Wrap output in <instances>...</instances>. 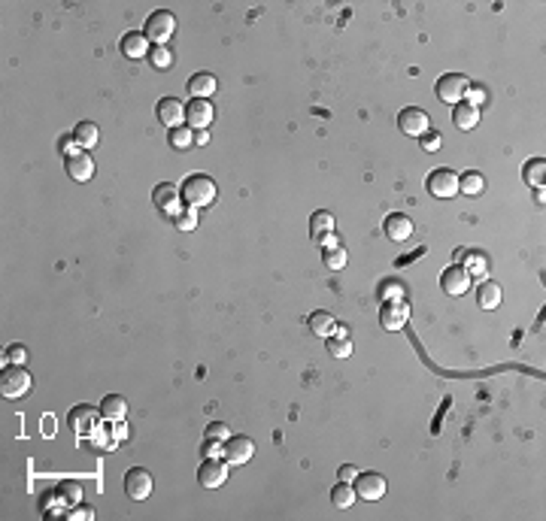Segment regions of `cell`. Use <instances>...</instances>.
I'll use <instances>...</instances> for the list:
<instances>
[{
    "mask_svg": "<svg viewBox=\"0 0 546 521\" xmlns=\"http://www.w3.org/2000/svg\"><path fill=\"white\" fill-rule=\"evenodd\" d=\"M198 479H201L203 488H222L225 479H228V460L225 458H206L198 470Z\"/></svg>",
    "mask_w": 546,
    "mask_h": 521,
    "instance_id": "obj_12",
    "label": "cell"
},
{
    "mask_svg": "<svg viewBox=\"0 0 546 521\" xmlns=\"http://www.w3.org/2000/svg\"><path fill=\"white\" fill-rule=\"evenodd\" d=\"M58 491H61V497H64L67 509H70V506H79V503H82V485H79V482H73V479H64V482L58 485Z\"/></svg>",
    "mask_w": 546,
    "mask_h": 521,
    "instance_id": "obj_33",
    "label": "cell"
},
{
    "mask_svg": "<svg viewBox=\"0 0 546 521\" xmlns=\"http://www.w3.org/2000/svg\"><path fill=\"white\" fill-rule=\"evenodd\" d=\"M425 185H428V191L437 200H449V197H455L458 194V173L455 170H449V167H437Z\"/></svg>",
    "mask_w": 546,
    "mask_h": 521,
    "instance_id": "obj_6",
    "label": "cell"
},
{
    "mask_svg": "<svg viewBox=\"0 0 546 521\" xmlns=\"http://www.w3.org/2000/svg\"><path fill=\"white\" fill-rule=\"evenodd\" d=\"M328 234H334V215L328 212V210L313 212V215H310V237H313V242L319 246V242H322Z\"/></svg>",
    "mask_w": 546,
    "mask_h": 521,
    "instance_id": "obj_21",
    "label": "cell"
},
{
    "mask_svg": "<svg viewBox=\"0 0 546 521\" xmlns=\"http://www.w3.org/2000/svg\"><path fill=\"white\" fill-rule=\"evenodd\" d=\"M465 100H467L470 106H477V109H480V103L485 100V88H482V85H470L467 94H465Z\"/></svg>",
    "mask_w": 546,
    "mask_h": 521,
    "instance_id": "obj_43",
    "label": "cell"
},
{
    "mask_svg": "<svg viewBox=\"0 0 546 521\" xmlns=\"http://www.w3.org/2000/svg\"><path fill=\"white\" fill-rule=\"evenodd\" d=\"M73 140L79 143L82 152H89V149H94V145L101 143V128H97L94 121H79V125L73 128Z\"/></svg>",
    "mask_w": 546,
    "mask_h": 521,
    "instance_id": "obj_24",
    "label": "cell"
},
{
    "mask_svg": "<svg viewBox=\"0 0 546 521\" xmlns=\"http://www.w3.org/2000/svg\"><path fill=\"white\" fill-rule=\"evenodd\" d=\"M101 416L103 421H125L128 416V400L121 397V394H106L101 400Z\"/></svg>",
    "mask_w": 546,
    "mask_h": 521,
    "instance_id": "obj_22",
    "label": "cell"
},
{
    "mask_svg": "<svg viewBox=\"0 0 546 521\" xmlns=\"http://www.w3.org/2000/svg\"><path fill=\"white\" fill-rule=\"evenodd\" d=\"M170 145H173L176 152H186L188 145H194V130L188 125L173 128V130H170Z\"/></svg>",
    "mask_w": 546,
    "mask_h": 521,
    "instance_id": "obj_32",
    "label": "cell"
},
{
    "mask_svg": "<svg viewBox=\"0 0 546 521\" xmlns=\"http://www.w3.org/2000/svg\"><path fill=\"white\" fill-rule=\"evenodd\" d=\"M218 88V82L213 73H194V76L188 79V94L191 97H198V100H210V94Z\"/></svg>",
    "mask_w": 546,
    "mask_h": 521,
    "instance_id": "obj_23",
    "label": "cell"
},
{
    "mask_svg": "<svg viewBox=\"0 0 546 521\" xmlns=\"http://www.w3.org/2000/svg\"><path fill=\"white\" fill-rule=\"evenodd\" d=\"M440 285H443V291L449 297H461V294H467V288H470V273L461 264H453V267H446L443 270Z\"/></svg>",
    "mask_w": 546,
    "mask_h": 521,
    "instance_id": "obj_14",
    "label": "cell"
},
{
    "mask_svg": "<svg viewBox=\"0 0 546 521\" xmlns=\"http://www.w3.org/2000/svg\"><path fill=\"white\" fill-rule=\"evenodd\" d=\"M152 203H155L164 215H170V218L182 212V194L176 191V185H170V182H161V185L152 191Z\"/></svg>",
    "mask_w": 546,
    "mask_h": 521,
    "instance_id": "obj_13",
    "label": "cell"
},
{
    "mask_svg": "<svg viewBox=\"0 0 546 521\" xmlns=\"http://www.w3.org/2000/svg\"><path fill=\"white\" fill-rule=\"evenodd\" d=\"M97 421H101V409H94V406H89V403L73 406L70 416H67V424H70V430L76 433V440L91 436V433L97 430Z\"/></svg>",
    "mask_w": 546,
    "mask_h": 521,
    "instance_id": "obj_4",
    "label": "cell"
},
{
    "mask_svg": "<svg viewBox=\"0 0 546 521\" xmlns=\"http://www.w3.org/2000/svg\"><path fill=\"white\" fill-rule=\"evenodd\" d=\"M337 479H340V482H355V479H358V470L352 467V464H343V467L337 470Z\"/></svg>",
    "mask_w": 546,
    "mask_h": 521,
    "instance_id": "obj_46",
    "label": "cell"
},
{
    "mask_svg": "<svg viewBox=\"0 0 546 521\" xmlns=\"http://www.w3.org/2000/svg\"><path fill=\"white\" fill-rule=\"evenodd\" d=\"M465 270L470 273V279H485V276H489V261H485L482 252H467Z\"/></svg>",
    "mask_w": 546,
    "mask_h": 521,
    "instance_id": "obj_31",
    "label": "cell"
},
{
    "mask_svg": "<svg viewBox=\"0 0 546 521\" xmlns=\"http://www.w3.org/2000/svg\"><path fill=\"white\" fill-rule=\"evenodd\" d=\"M89 440H91L94 448H103V452H109V448L118 445V440L113 436V428H101V424H97V430L89 436Z\"/></svg>",
    "mask_w": 546,
    "mask_h": 521,
    "instance_id": "obj_35",
    "label": "cell"
},
{
    "mask_svg": "<svg viewBox=\"0 0 546 521\" xmlns=\"http://www.w3.org/2000/svg\"><path fill=\"white\" fill-rule=\"evenodd\" d=\"M149 61H152L155 70H170V64H173V52H170V46H152Z\"/></svg>",
    "mask_w": 546,
    "mask_h": 521,
    "instance_id": "obj_36",
    "label": "cell"
},
{
    "mask_svg": "<svg viewBox=\"0 0 546 521\" xmlns=\"http://www.w3.org/2000/svg\"><path fill=\"white\" fill-rule=\"evenodd\" d=\"M307 327H310V334H315V336H331V334H334V327H337V321H334V315H331V312L315 309V312H310Z\"/></svg>",
    "mask_w": 546,
    "mask_h": 521,
    "instance_id": "obj_27",
    "label": "cell"
},
{
    "mask_svg": "<svg viewBox=\"0 0 546 521\" xmlns=\"http://www.w3.org/2000/svg\"><path fill=\"white\" fill-rule=\"evenodd\" d=\"M325 261H328V267H331V270H340V267H346L349 254H346V249L331 246V249H325Z\"/></svg>",
    "mask_w": 546,
    "mask_h": 521,
    "instance_id": "obj_38",
    "label": "cell"
},
{
    "mask_svg": "<svg viewBox=\"0 0 546 521\" xmlns=\"http://www.w3.org/2000/svg\"><path fill=\"white\" fill-rule=\"evenodd\" d=\"M58 152L64 155V158H73V155L82 152V149H79V143L73 140V133H67V137H61V140H58Z\"/></svg>",
    "mask_w": 546,
    "mask_h": 521,
    "instance_id": "obj_39",
    "label": "cell"
},
{
    "mask_svg": "<svg viewBox=\"0 0 546 521\" xmlns=\"http://www.w3.org/2000/svg\"><path fill=\"white\" fill-rule=\"evenodd\" d=\"M482 188H485V176L477 173V170H467L465 176H458V194L477 197V194H482Z\"/></svg>",
    "mask_w": 546,
    "mask_h": 521,
    "instance_id": "obj_28",
    "label": "cell"
},
{
    "mask_svg": "<svg viewBox=\"0 0 546 521\" xmlns=\"http://www.w3.org/2000/svg\"><path fill=\"white\" fill-rule=\"evenodd\" d=\"M222 455H225L228 464H234V467L249 464V458L255 455V443L249 436H228L225 445H222Z\"/></svg>",
    "mask_w": 546,
    "mask_h": 521,
    "instance_id": "obj_11",
    "label": "cell"
},
{
    "mask_svg": "<svg viewBox=\"0 0 546 521\" xmlns=\"http://www.w3.org/2000/svg\"><path fill=\"white\" fill-rule=\"evenodd\" d=\"M158 121L167 125L170 130L182 128L186 125V106H182L176 97H161V100H158Z\"/></svg>",
    "mask_w": 546,
    "mask_h": 521,
    "instance_id": "obj_15",
    "label": "cell"
},
{
    "mask_svg": "<svg viewBox=\"0 0 546 521\" xmlns=\"http://www.w3.org/2000/svg\"><path fill=\"white\" fill-rule=\"evenodd\" d=\"M128 430H131V428H128L125 421H113V436H116L118 443H121V440H125V436H128Z\"/></svg>",
    "mask_w": 546,
    "mask_h": 521,
    "instance_id": "obj_47",
    "label": "cell"
},
{
    "mask_svg": "<svg viewBox=\"0 0 546 521\" xmlns=\"http://www.w3.org/2000/svg\"><path fill=\"white\" fill-rule=\"evenodd\" d=\"M453 125L458 130H473L480 125V109L477 106H470L467 100H461L455 103V113H453Z\"/></svg>",
    "mask_w": 546,
    "mask_h": 521,
    "instance_id": "obj_25",
    "label": "cell"
},
{
    "mask_svg": "<svg viewBox=\"0 0 546 521\" xmlns=\"http://www.w3.org/2000/svg\"><path fill=\"white\" fill-rule=\"evenodd\" d=\"M170 222L176 225V230H194V227H198V210H191V206H188V210H182L179 215L170 218Z\"/></svg>",
    "mask_w": 546,
    "mask_h": 521,
    "instance_id": "obj_37",
    "label": "cell"
},
{
    "mask_svg": "<svg viewBox=\"0 0 546 521\" xmlns=\"http://www.w3.org/2000/svg\"><path fill=\"white\" fill-rule=\"evenodd\" d=\"M34 388V376L19 367V363H9V367H4V373H0V391H4L6 400H19L24 397Z\"/></svg>",
    "mask_w": 546,
    "mask_h": 521,
    "instance_id": "obj_2",
    "label": "cell"
},
{
    "mask_svg": "<svg viewBox=\"0 0 546 521\" xmlns=\"http://www.w3.org/2000/svg\"><path fill=\"white\" fill-rule=\"evenodd\" d=\"M355 497H361V500H383L385 497V476L383 473H358V479H355Z\"/></svg>",
    "mask_w": 546,
    "mask_h": 521,
    "instance_id": "obj_9",
    "label": "cell"
},
{
    "mask_svg": "<svg viewBox=\"0 0 546 521\" xmlns=\"http://www.w3.org/2000/svg\"><path fill=\"white\" fill-rule=\"evenodd\" d=\"M407 319H410V309H407V303H404V300L383 303V309H380V324L385 327V331H400V327L407 324Z\"/></svg>",
    "mask_w": 546,
    "mask_h": 521,
    "instance_id": "obj_16",
    "label": "cell"
},
{
    "mask_svg": "<svg viewBox=\"0 0 546 521\" xmlns=\"http://www.w3.org/2000/svg\"><path fill=\"white\" fill-rule=\"evenodd\" d=\"M422 149L425 152H437V149H440V145H443V137H440V133H437V130H428V133H422Z\"/></svg>",
    "mask_w": 546,
    "mask_h": 521,
    "instance_id": "obj_40",
    "label": "cell"
},
{
    "mask_svg": "<svg viewBox=\"0 0 546 521\" xmlns=\"http://www.w3.org/2000/svg\"><path fill=\"white\" fill-rule=\"evenodd\" d=\"M383 230H385V237H388V239L404 242V239H410V237H413V218H410V215H404V212H392V215L385 218Z\"/></svg>",
    "mask_w": 546,
    "mask_h": 521,
    "instance_id": "obj_18",
    "label": "cell"
},
{
    "mask_svg": "<svg viewBox=\"0 0 546 521\" xmlns=\"http://www.w3.org/2000/svg\"><path fill=\"white\" fill-rule=\"evenodd\" d=\"M143 33L149 36V43L167 46L170 40H173V33H176V16H173V12H167V9L152 12V16L146 19V31Z\"/></svg>",
    "mask_w": 546,
    "mask_h": 521,
    "instance_id": "obj_3",
    "label": "cell"
},
{
    "mask_svg": "<svg viewBox=\"0 0 546 521\" xmlns=\"http://www.w3.org/2000/svg\"><path fill=\"white\" fill-rule=\"evenodd\" d=\"M222 440H210V436H206V443H203V455L206 458H218V455H222Z\"/></svg>",
    "mask_w": 546,
    "mask_h": 521,
    "instance_id": "obj_45",
    "label": "cell"
},
{
    "mask_svg": "<svg viewBox=\"0 0 546 521\" xmlns=\"http://www.w3.org/2000/svg\"><path fill=\"white\" fill-rule=\"evenodd\" d=\"M194 143H198V145H206V143H210V133H206V130H198V133H194Z\"/></svg>",
    "mask_w": 546,
    "mask_h": 521,
    "instance_id": "obj_48",
    "label": "cell"
},
{
    "mask_svg": "<svg viewBox=\"0 0 546 521\" xmlns=\"http://www.w3.org/2000/svg\"><path fill=\"white\" fill-rule=\"evenodd\" d=\"M331 503L337 509H349L352 503H355V488H352V482H340L331 488Z\"/></svg>",
    "mask_w": 546,
    "mask_h": 521,
    "instance_id": "obj_30",
    "label": "cell"
},
{
    "mask_svg": "<svg viewBox=\"0 0 546 521\" xmlns=\"http://www.w3.org/2000/svg\"><path fill=\"white\" fill-rule=\"evenodd\" d=\"M477 303L480 309H497L501 306V285L495 279H482V285L477 288Z\"/></svg>",
    "mask_w": 546,
    "mask_h": 521,
    "instance_id": "obj_26",
    "label": "cell"
},
{
    "mask_svg": "<svg viewBox=\"0 0 546 521\" xmlns=\"http://www.w3.org/2000/svg\"><path fill=\"white\" fill-rule=\"evenodd\" d=\"M152 488H155V479L149 470L143 467H133L125 473V491L131 500H146V497H152Z\"/></svg>",
    "mask_w": 546,
    "mask_h": 521,
    "instance_id": "obj_7",
    "label": "cell"
},
{
    "mask_svg": "<svg viewBox=\"0 0 546 521\" xmlns=\"http://www.w3.org/2000/svg\"><path fill=\"white\" fill-rule=\"evenodd\" d=\"M206 436H210V440H228V436H231V428H228V424H222V421H213L210 424V428H206Z\"/></svg>",
    "mask_w": 546,
    "mask_h": 521,
    "instance_id": "obj_41",
    "label": "cell"
},
{
    "mask_svg": "<svg viewBox=\"0 0 546 521\" xmlns=\"http://www.w3.org/2000/svg\"><path fill=\"white\" fill-rule=\"evenodd\" d=\"M543 173H546V161H543V158H531V161L522 167V179H525L531 188L543 185Z\"/></svg>",
    "mask_w": 546,
    "mask_h": 521,
    "instance_id": "obj_29",
    "label": "cell"
},
{
    "mask_svg": "<svg viewBox=\"0 0 546 521\" xmlns=\"http://www.w3.org/2000/svg\"><path fill=\"white\" fill-rule=\"evenodd\" d=\"M64 518H82V521H91V518H94V512H91L89 506H70Z\"/></svg>",
    "mask_w": 546,
    "mask_h": 521,
    "instance_id": "obj_44",
    "label": "cell"
},
{
    "mask_svg": "<svg viewBox=\"0 0 546 521\" xmlns=\"http://www.w3.org/2000/svg\"><path fill=\"white\" fill-rule=\"evenodd\" d=\"M380 300L383 303H392V300H404V285L398 282V279H385V282H380Z\"/></svg>",
    "mask_w": 546,
    "mask_h": 521,
    "instance_id": "obj_34",
    "label": "cell"
},
{
    "mask_svg": "<svg viewBox=\"0 0 546 521\" xmlns=\"http://www.w3.org/2000/svg\"><path fill=\"white\" fill-rule=\"evenodd\" d=\"M467 88H470V82H467V76H461V73H446V76H440L437 79V97H440V103H461L465 100V94H467Z\"/></svg>",
    "mask_w": 546,
    "mask_h": 521,
    "instance_id": "obj_5",
    "label": "cell"
},
{
    "mask_svg": "<svg viewBox=\"0 0 546 521\" xmlns=\"http://www.w3.org/2000/svg\"><path fill=\"white\" fill-rule=\"evenodd\" d=\"M149 36H146L143 31H131L121 36V55L131 58V61H140V58H149Z\"/></svg>",
    "mask_w": 546,
    "mask_h": 521,
    "instance_id": "obj_17",
    "label": "cell"
},
{
    "mask_svg": "<svg viewBox=\"0 0 546 521\" xmlns=\"http://www.w3.org/2000/svg\"><path fill=\"white\" fill-rule=\"evenodd\" d=\"M325 349L331 358H349L352 355V339L346 327H334L331 336H325Z\"/></svg>",
    "mask_w": 546,
    "mask_h": 521,
    "instance_id": "obj_20",
    "label": "cell"
},
{
    "mask_svg": "<svg viewBox=\"0 0 546 521\" xmlns=\"http://www.w3.org/2000/svg\"><path fill=\"white\" fill-rule=\"evenodd\" d=\"M182 200H186L191 210H203V206H210L216 200V182L203 173H191L186 182H182Z\"/></svg>",
    "mask_w": 546,
    "mask_h": 521,
    "instance_id": "obj_1",
    "label": "cell"
},
{
    "mask_svg": "<svg viewBox=\"0 0 546 521\" xmlns=\"http://www.w3.org/2000/svg\"><path fill=\"white\" fill-rule=\"evenodd\" d=\"M28 358H31V355H28V349H24V346H9V349H6V361H9V363H19V367H21V363L28 361Z\"/></svg>",
    "mask_w": 546,
    "mask_h": 521,
    "instance_id": "obj_42",
    "label": "cell"
},
{
    "mask_svg": "<svg viewBox=\"0 0 546 521\" xmlns=\"http://www.w3.org/2000/svg\"><path fill=\"white\" fill-rule=\"evenodd\" d=\"M67 176L73 182H89L94 176V161H91V155L89 152H76L73 158H67Z\"/></svg>",
    "mask_w": 546,
    "mask_h": 521,
    "instance_id": "obj_19",
    "label": "cell"
},
{
    "mask_svg": "<svg viewBox=\"0 0 546 521\" xmlns=\"http://www.w3.org/2000/svg\"><path fill=\"white\" fill-rule=\"evenodd\" d=\"M213 118H216V109L210 100H198V97H191L188 106H186V125L191 130H206L213 125Z\"/></svg>",
    "mask_w": 546,
    "mask_h": 521,
    "instance_id": "obj_10",
    "label": "cell"
},
{
    "mask_svg": "<svg viewBox=\"0 0 546 521\" xmlns=\"http://www.w3.org/2000/svg\"><path fill=\"white\" fill-rule=\"evenodd\" d=\"M398 128L407 133V137H422V133H428L431 130V121H428V113L419 106H407V109H400V115H398Z\"/></svg>",
    "mask_w": 546,
    "mask_h": 521,
    "instance_id": "obj_8",
    "label": "cell"
}]
</instances>
